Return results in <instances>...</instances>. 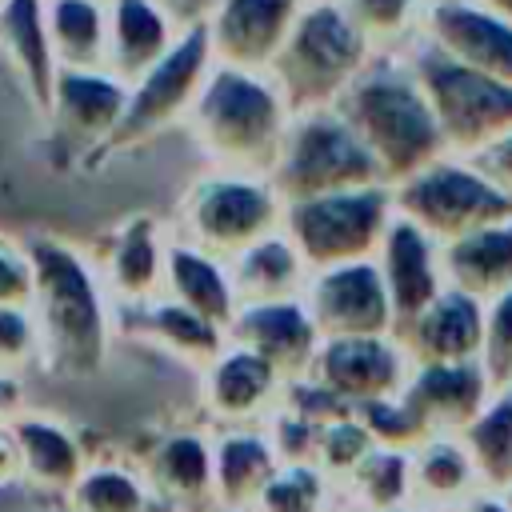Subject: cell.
<instances>
[{
  "label": "cell",
  "mask_w": 512,
  "mask_h": 512,
  "mask_svg": "<svg viewBox=\"0 0 512 512\" xmlns=\"http://www.w3.org/2000/svg\"><path fill=\"white\" fill-rule=\"evenodd\" d=\"M336 108L364 136L388 184H400L404 176L420 172L424 164L448 152L436 108L408 48L376 52L368 68L348 84Z\"/></svg>",
  "instance_id": "1"
},
{
  "label": "cell",
  "mask_w": 512,
  "mask_h": 512,
  "mask_svg": "<svg viewBox=\"0 0 512 512\" xmlns=\"http://www.w3.org/2000/svg\"><path fill=\"white\" fill-rule=\"evenodd\" d=\"M188 124L216 168L272 176L292 124V104L272 72L216 60L192 104Z\"/></svg>",
  "instance_id": "2"
},
{
  "label": "cell",
  "mask_w": 512,
  "mask_h": 512,
  "mask_svg": "<svg viewBox=\"0 0 512 512\" xmlns=\"http://www.w3.org/2000/svg\"><path fill=\"white\" fill-rule=\"evenodd\" d=\"M372 56L376 44L340 8V0H304L268 72L288 96L292 112H308L340 104V96L368 68Z\"/></svg>",
  "instance_id": "3"
},
{
  "label": "cell",
  "mask_w": 512,
  "mask_h": 512,
  "mask_svg": "<svg viewBox=\"0 0 512 512\" xmlns=\"http://www.w3.org/2000/svg\"><path fill=\"white\" fill-rule=\"evenodd\" d=\"M272 184L288 204V200H304V196L388 184V180H384L372 148L364 144V136L352 128V120L336 104H328V108L292 112L280 160L272 168Z\"/></svg>",
  "instance_id": "4"
},
{
  "label": "cell",
  "mask_w": 512,
  "mask_h": 512,
  "mask_svg": "<svg viewBox=\"0 0 512 512\" xmlns=\"http://www.w3.org/2000/svg\"><path fill=\"white\" fill-rule=\"evenodd\" d=\"M396 208L412 216L432 240L448 244L472 228L512 220V196L472 160L460 152H444L420 172L392 184Z\"/></svg>",
  "instance_id": "5"
},
{
  "label": "cell",
  "mask_w": 512,
  "mask_h": 512,
  "mask_svg": "<svg viewBox=\"0 0 512 512\" xmlns=\"http://www.w3.org/2000/svg\"><path fill=\"white\" fill-rule=\"evenodd\" d=\"M408 56L424 80V92L436 108L440 132L448 140V152L472 156L488 140L512 128V84L440 52L424 36L408 44Z\"/></svg>",
  "instance_id": "6"
},
{
  "label": "cell",
  "mask_w": 512,
  "mask_h": 512,
  "mask_svg": "<svg viewBox=\"0 0 512 512\" xmlns=\"http://www.w3.org/2000/svg\"><path fill=\"white\" fill-rule=\"evenodd\" d=\"M392 212H396L392 184H364V188L288 200L284 232L296 240L308 268L320 272L332 264L364 260L372 248H380Z\"/></svg>",
  "instance_id": "7"
},
{
  "label": "cell",
  "mask_w": 512,
  "mask_h": 512,
  "mask_svg": "<svg viewBox=\"0 0 512 512\" xmlns=\"http://www.w3.org/2000/svg\"><path fill=\"white\" fill-rule=\"evenodd\" d=\"M212 64H216V56H212V44H208V28L204 24L184 28L176 36V44L152 68H144L136 80H128L124 116H120L116 132L108 136V144L96 156L136 148V144L152 140L156 132L172 128L176 120H188Z\"/></svg>",
  "instance_id": "8"
},
{
  "label": "cell",
  "mask_w": 512,
  "mask_h": 512,
  "mask_svg": "<svg viewBox=\"0 0 512 512\" xmlns=\"http://www.w3.org/2000/svg\"><path fill=\"white\" fill-rule=\"evenodd\" d=\"M28 260L36 272L44 344H52L56 364L76 372L92 368L104 352V312L84 264L52 240H36L28 248Z\"/></svg>",
  "instance_id": "9"
},
{
  "label": "cell",
  "mask_w": 512,
  "mask_h": 512,
  "mask_svg": "<svg viewBox=\"0 0 512 512\" xmlns=\"http://www.w3.org/2000/svg\"><path fill=\"white\" fill-rule=\"evenodd\" d=\"M184 224L192 244L204 252L240 256L260 236L284 228V196L276 192L272 176L216 168L192 184L184 200Z\"/></svg>",
  "instance_id": "10"
},
{
  "label": "cell",
  "mask_w": 512,
  "mask_h": 512,
  "mask_svg": "<svg viewBox=\"0 0 512 512\" xmlns=\"http://www.w3.org/2000/svg\"><path fill=\"white\" fill-rule=\"evenodd\" d=\"M128 104V80L108 68H60L52 104L44 112L52 140L76 156H96L116 132Z\"/></svg>",
  "instance_id": "11"
},
{
  "label": "cell",
  "mask_w": 512,
  "mask_h": 512,
  "mask_svg": "<svg viewBox=\"0 0 512 512\" xmlns=\"http://www.w3.org/2000/svg\"><path fill=\"white\" fill-rule=\"evenodd\" d=\"M308 312H312L320 336L388 332V324L396 316L384 272L368 256L320 268V276L312 280V292H308Z\"/></svg>",
  "instance_id": "12"
},
{
  "label": "cell",
  "mask_w": 512,
  "mask_h": 512,
  "mask_svg": "<svg viewBox=\"0 0 512 512\" xmlns=\"http://www.w3.org/2000/svg\"><path fill=\"white\" fill-rule=\"evenodd\" d=\"M420 36L440 52L512 84V20L484 0H432Z\"/></svg>",
  "instance_id": "13"
},
{
  "label": "cell",
  "mask_w": 512,
  "mask_h": 512,
  "mask_svg": "<svg viewBox=\"0 0 512 512\" xmlns=\"http://www.w3.org/2000/svg\"><path fill=\"white\" fill-rule=\"evenodd\" d=\"M304 0H216L208 16V44L220 64L268 72L284 48Z\"/></svg>",
  "instance_id": "14"
},
{
  "label": "cell",
  "mask_w": 512,
  "mask_h": 512,
  "mask_svg": "<svg viewBox=\"0 0 512 512\" xmlns=\"http://www.w3.org/2000/svg\"><path fill=\"white\" fill-rule=\"evenodd\" d=\"M404 348L384 340V332L364 336H324V348L316 352V376L328 392H336L344 404H368L384 396H400L404 380Z\"/></svg>",
  "instance_id": "15"
},
{
  "label": "cell",
  "mask_w": 512,
  "mask_h": 512,
  "mask_svg": "<svg viewBox=\"0 0 512 512\" xmlns=\"http://www.w3.org/2000/svg\"><path fill=\"white\" fill-rule=\"evenodd\" d=\"M380 272L392 296L396 324H412L444 288H440V240H432L412 216L392 212L380 240Z\"/></svg>",
  "instance_id": "16"
},
{
  "label": "cell",
  "mask_w": 512,
  "mask_h": 512,
  "mask_svg": "<svg viewBox=\"0 0 512 512\" xmlns=\"http://www.w3.org/2000/svg\"><path fill=\"white\" fill-rule=\"evenodd\" d=\"M488 376L476 360H432L400 388V400L428 432H464L484 412Z\"/></svg>",
  "instance_id": "17"
},
{
  "label": "cell",
  "mask_w": 512,
  "mask_h": 512,
  "mask_svg": "<svg viewBox=\"0 0 512 512\" xmlns=\"http://www.w3.org/2000/svg\"><path fill=\"white\" fill-rule=\"evenodd\" d=\"M236 344L260 352L280 376H300L316 360V320L296 300H264V304H240L236 320L228 324Z\"/></svg>",
  "instance_id": "18"
},
{
  "label": "cell",
  "mask_w": 512,
  "mask_h": 512,
  "mask_svg": "<svg viewBox=\"0 0 512 512\" xmlns=\"http://www.w3.org/2000/svg\"><path fill=\"white\" fill-rule=\"evenodd\" d=\"M0 52L12 64L24 96L44 116L52 104V88L60 76V60L52 48L44 0H4L0 4Z\"/></svg>",
  "instance_id": "19"
},
{
  "label": "cell",
  "mask_w": 512,
  "mask_h": 512,
  "mask_svg": "<svg viewBox=\"0 0 512 512\" xmlns=\"http://www.w3.org/2000/svg\"><path fill=\"white\" fill-rule=\"evenodd\" d=\"M184 28L156 0H108V60L120 80H136L152 68Z\"/></svg>",
  "instance_id": "20"
},
{
  "label": "cell",
  "mask_w": 512,
  "mask_h": 512,
  "mask_svg": "<svg viewBox=\"0 0 512 512\" xmlns=\"http://www.w3.org/2000/svg\"><path fill=\"white\" fill-rule=\"evenodd\" d=\"M408 344L424 364L432 360H472L484 348V308L480 296L448 288L412 324H404Z\"/></svg>",
  "instance_id": "21"
},
{
  "label": "cell",
  "mask_w": 512,
  "mask_h": 512,
  "mask_svg": "<svg viewBox=\"0 0 512 512\" xmlns=\"http://www.w3.org/2000/svg\"><path fill=\"white\" fill-rule=\"evenodd\" d=\"M440 268L452 288L472 296H500L512 288V220L472 228L440 244Z\"/></svg>",
  "instance_id": "22"
},
{
  "label": "cell",
  "mask_w": 512,
  "mask_h": 512,
  "mask_svg": "<svg viewBox=\"0 0 512 512\" xmlns=\"http://www.w3.org/2000/svg\"><path fill=\"white\" fill-rule=\"evenodd\" d=\"M308 260L300 256L296 240L276 228L248 244L240 256H232V284L240 304H264V300H292L296 288L304 284Z\"/></svg>",
  "instance_id": "23"
},
{
  "label": "cell",
  "mask_w": 512,
  "mask_h": 512,
  "mask_svg": "<svg viewBox=\"0 0 512 512\" xmlns=\"http://www.w3.org/2000/svg\"><path fill=\"white\" fill-rule=\"evenodd\" d=\"M164 272L180 304H188L192 312L208 316L220 328L236 320V284L224 276L220 256L204 252L200 244H172L164 248Z\"/></svg>",
  "instance_id": "24"
},
{
  "label": "cell",
  "mask_w": 512,
  "mask_h": 512,
  "mask_svg": "<svg viewBox=\"0 0 512 512\" xmlns=\"http://www.w3.org/2000/svg\"><path fill=\"white\" fill-rule=\"evenodd\" d=\"M276 376H280V372H276L260 352H252V348H244V344L224 348V352L216 356V364H212L208 404H212V412L224 416V420H248V416H256V412L272 400Z\"/></svg>",
  "instance_id": "25"
},
{
  "label": "cell",
  "mask_w": 512,
  "mask_h": 512,
  "mask_svg": "<svg viewBox=\"0 0 512 512\" xmlns=\"http://www.w3.org/2000/svg\"><path fill=\"white\" fill-rule=\"evenodd\" d=\"M44 16L60 68H104L108 0H44Z\"/></svg>",
  "instance_id": "26"
},
{
  "label": "cell",
  "mask_w": 512,
  "mask_h": 512,
  "mask_svg": "<svg viewBox=\"0 0 512 512\" xmlns=\"http://www.w3.org/2000/svg\"><path fill=\"white\" fill-rule=\"evenodd\" d=\"M276 472V452L260 440V436H244L232 432L220 440L216 448V464H212V480L216 492L228 508H244L260 496V488L272 480Z\"/></svg>",
  "instance_id": "27"
},
{
  "label": "cell",
  "mask_w": 512,
  "mask_h": 512,
  "mask_svg": "<svg viewBox=\"0 0 512 512\" xmlns=\"http://www.w3.org/2000/svg\"><path fill=\"white\" fill-rule=\"evenodd\" d=\"M468 456L476 464V476H484V484L492 488H508L512 484V396H500L496 404H488L468 428Z\"/></svg>",
  "instance_id": "28"
},
{
  "label": "cell",
  "mask_w": 512,
  "mask_h": 512,
  "mask_svg": "<svg viewBox=\"0 0 512 512\" xmlns=\"http://www.w3.org/2000/svg\"><path fill=\"white\" fill-rule=\"evenodd\" d=\"M164 272V248L148 216L132 220L112 248V280L124 296H148Z\"/></svg>",
  "instance_id": "29"
},
{
  "label": "cell",
  "mask_w": 512,
  "mask_h": 512,
  "mask_svg": "<svg viewBox=\"0 0 512 512\" xmlns=\"http://www.w3.org/2000/svg\"><path fill=\"white\" fill-rule=\"evenodd\" d=\"M12 432H16V444H20L24 468L40 484L64 488V484L80 480V452H76V444L60 428H52L44 420H20Z\"/></svg>",
  "instance_id": "30"
},
{
  "label": "cell",
  "mask_w": 512,
  "mask_h": 512,
  "mask_svg": "<svg viewBox=\"0 0 512 512\" xmlns=\"http://www.w3.org/2000/svg\"><path fill=\"white\" fill-rule=\"evenodd\" d=\"M340 8L360 24L376 52L408 48L420 36L428 0H340Z\"/></svg>",
  "instance_id": "31"
},
{
  "label": "cell",
  "mask_w": 512,
  "mask_h": 512,
  "mask_svg": "<svg viewBox=\"0 0 512 512\" xmlns=\"http://www.w3.org/2000/svg\"><path fill=\"white\" fill-rule=\"evenodd\" d=\"M156 484L176 496V500H200L216 480H212V452L196 436H176L168 440L156 460H152Z\"/></svg>",
  "instance_id": "32"
},
{
  "label": "cell",
  "mask_w": 512,
  "mask_h": 512,
  "mask_svg": "<svg viewBox=\"0 0 512 512\" xmlns=\"http://www.w3.org/2000/svg\"><path fill=\"white\" fill-rule=\"evenodd\" d=\"M472 476H476V464L468 456V448L452 444V440H424L420 444V456H416V468H412V480L424 496L432 500H456L472 488Z\"/></svg>",
  "instance_id": "33"
},
{
  "label": "cell",
  "mask_w": 512,
  "mask_h": 512,
  "mask_svg": "<svg viewBox=\"0 0 512 512\" xmlns=\"http://www.w3.org/2000/svg\"><path fill=\"white\" fill-rule=\"evenodd\" d=\"M152 324L160 328V336L168 340V344H176L180 352H192V356H208V360H216L220 352H224V328L220 324H212L208 316H200V312H192L188 304H160V308H152Z\"/></svg>",
  "instance_id": "34"
},
{
  "label": "cell",
  "mask_w": 512,
  "mask_h": 512,
  "mask_svg": "<svg viewBox=\"0 0 512 512\" xmlns=\"http://www.w3.org/2000/svg\"><path fill=\"white\" fill-rule=\"evenodd\" d=\"M352 476L360 480L364 500H368L376 512H388V508H396V504L404 500V492H408V456H404L400 448H372V452L356 464Z\"/></svg>",
  "instance_id": "35"
},
{
  "label": "cell",
  "mask_w": 512,
  "mask_h": 512,
  "mask_svg": "<svg viewBox=\"0 0 512 512\" xmlns=\"http://www.w3.org/2000/svg\"><path fill=\"white\" fill-rule=\"evenodd\" d=\"M76 508L80 512H144V492L128 472L96 468L76 480Z\"/></svg>",
  "instance_id": "36"
},
{
  "label": "cell",
  "mask_w": 512,
  "mask_h": 512,
  "mask_svg": "<svg viewBox=\"0 0 512 512\" xmlns=\"http://www.w3.org/2000/svg\"><path fill=\"white\" fill-rule=\"evenodd\" d=\"M324 500V484L312 468H288V472H272V480L260 488V496L252 500L256 512H320Z\"/></svg>",
  "instance_id": "37"
},
{
  "label": "cell",
  "mask_w": 512,
  "mask_h": 512,
  "mask_svg": "<svg viewBox=\"0 0 512 512\" xmlns=\"http://www.w3.org/2000/svg\"><path fill=\"white\" fill-rule=\"evenodd\" d=\"M484 372L492 388H512V288L492 296L484 316Z\"/></svg>",
  "instance_id": "38"
},
{
  "label": "cell",
  "mask_w": 512,
  "mask_h": 512,
  "mask_svg": "<svg viewBox=\"0 0 512 512\" xmlns=\"http://www.w3.org/2000/svg\"><path fill=\"white\" fill-rule=\"evenodd\" d=\"M32 320L24 316V304H0V372L16 368L32 352Z\"/></svg>",
  "instance_id": "39"
},
{
  "label": "cell",
  "mask_w": 512,
  "mask_h": 512,
  "mask_svg": "<svg viewBox=\"0 0 512 512\" xmlns=\"http://www.w3.org/2000/svg\"><path fill=\"white\" fill-rule=\"evenodd\" d=\"M32 292H36L32 260L0 244V304H28Z\"/></svg>",
  "instance_id": "40"
},
{
  "label": "cell",
  "mask_w": 512,
  "mask_h": 512,
  "mask_svg": "<svg viewBox=\"0 0 512 512\" xmlns=\"http://www.w3.org/2000/svg\"><path fill=\"white\" fill-rule=\"evenodd\" d=\"M472 160L512 196V128L508 132H500L496 140H488L480 152H472Z\"/></svg>",
  "instance_id": "41"
},
{
  "label": "cell",
  "mask_w": 512,
  "mask_h": 512,
  "mask_svg": "<svg viewBox=\"0 0 512 512\" xmlns=\"http://www.w3.org/2000/svg\"><path fill=\"white\" fill-rule=\"evenodd\" d=\"M180 28H200V24H208V16H212V8H216V0H156Z\"/></svg>",
  "instance_id": "42"
},
{
  "label": "cell",
  "mask_w": 512,
  "mask_h": 512,
  "mask_svg": "<svg viewBox=\"0 0 512 512\" xmlns=\"http://www.w3.org/2000/svg\"><path fill=\"white\" fill-rule=\"evenodd\" d=\"M20 468H24V460H20L16 432H12V436H0V484H4V480H12Z\"/></svg>",
  "instance_id": "43"
},
{
  "label": "cell",
  "mask_w": 512,
  "mask_h": 512,
  "mask_svg": "<svg viewBox=\"0 0 512 512\" xmlns=\"http://www.w3.org/2000/svg\"><path fill=\"white\" fill-rule=\"evenodd\" d=\"M464 512H512V508H504L500 500H492V496H480V500H472Z\"/></svg>",
  "instance_id": "44"
},
{
  "label": "cell",
  "mask_w": 512,
  "mask_h": 512,
  "mask_svg": "<svg viewBox=\"0 0 512 512\" xmlns=\"http://www.w3.org/2000/svg\"><path fill=\"white\" fill-rule=\"evenodd\" d=\"M484 4H492V8H496V12H504V16H508V20H512V0H484Z\"/></svg>",
  "instance_id": "45"
},
{
  "label": "cell",
  "mask_w": 512,
  "mask_h": 512,
  "mask_svg": "<svg viewBox=\"0 0 512 512\" xmlns=\"http://www.w3.org/2000/svg\"><path fill=\"white\" fill-rule=\"evenodd\" d=\"M8 380H0V408H4V400H8V388H4Z\"/></svg>",
  "instance_id": "46"
},
{
  "label": "cell",
  "mask_w": 512,
  "mask_h": 512,
  "mask_svg": "<svg viewBox=\"0 0 512 512\" xmlns=\"http://www.w3.org/2000/svg\"><path fill=\"white\" fill-rule=\"evenodd\" d=\"M228 512H240V508H228Z\"/></svg>",
  "instance_id": "47"
},
{
  "label": "cell",
  "mask_w": 512,
  "mask_h": 512,
  "mask_svg": "<svg viewBox=\"0 0 512 512\" xmlns=\"http://www.w3.org/2000/svg\"><path fill=\"white\" fill-rule=\"evenodd\" d=\"M0 4H4V0H0Z\"/></svg>",
  "instance_id": "48"
},
{
  "label": "cell",
  "mask_w": 512,
  "mask_h": 512,
  "mask_svg": "<svg viewBox=\"0 0 512 512\" xmlns=\"http://www.w3.org/2000/svg\"><path fill=\"white\" fill-rule=\"evenodd\" d=\"M428 4H432V0H428Z\"/></svg>",
  "instance_id": "49"
}]
</instances>
